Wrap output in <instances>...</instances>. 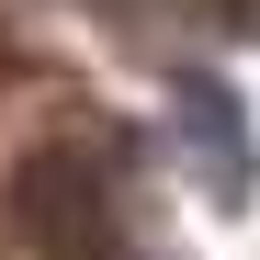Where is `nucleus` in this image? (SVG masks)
I'll use <instances>...</instances> for the list:
<instances>
[{
	"label": "nucleus",
	"instance_id": "obj_2",
	"mask_svg": "<svg viewBox=\"0 0 260 260\" xmlns=\"http://www.w3.org/2000/svg\"><path fill=\"white\" fill-rule=\"evenodd\" d=\"M170 124H181L192 170L215 181V204H249L260 147H249V113H238V91H226V79H181V91H170Z\"/></svg>",
	"mask_w": 260,
	"mask_h": 260
},
{
	"label": "nucleus",
	"instance_id": "obj_1",
	"mask_svg": "<svg viewBox=\"0 0 260 260\" xmlns=\"http://www.w3.org/2000/svg\"><path fill=\"white\" fill-rule=\"evenodd\" d=\"M12 215L46 260H124V147L102 136H68V147H34Z\"/></svg>",
	"mask_w": 260,
	"mask_h": 260
}]
</instances>
